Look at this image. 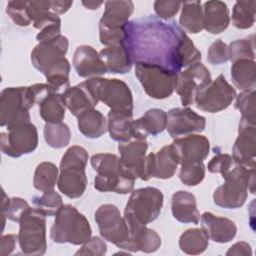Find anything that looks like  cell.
<instances>
[{"mask_svg":"<svg viewBox=\"0 0 256 256\" xmlns=\"http://www.w3.org/2000/svg\"><path fill=\"white\" fill-rule=\"evenodd\" d=\"M18 242L25 255H43L46 252V216L35 208H28L19 221Z\"/></svg>","mask_w":256,"mask_h":256,"instance_id":"8","label":"cell"},{"mask_svg":"<svg viewBox=\"0 0 256 256\" xmlns=\"http://www.w3.org/2000/svg\"><path fill=\"white\" fill-rule=\"evenodd\" d=\"M232 159L247 168H255L256 161V126L240 118L238 136L232 148Z\"/></svg>","mask_w":256,"mask_h":256,"instance_id":"19","label":"cell"},{"mask_svg":"<svg viewBox=\"0 0 256 256\" xmlns=\"http://www.w3.org/2000/svg\"><path fill=\"white\" fill-rule=\"evenodd\" d=\"M133 11L134 4L130 0L106 1L99 28H124Z\"/></svg>","mask_w":256,"mask_h":256,"instance_id":"28","label":"cell"},{"mask_svg":"<svg viewBox=\"0 0 256 256\" xmlns=\"http://www.w3.org/2000/svg\"><path fill=\"white\" fill-rule=\"evenodd\" d=\"M236 96L235 89L227 82L224 75L220 74L199 92L195 105L204 112L217 113L228 108Z\"/></svg>","mask_w":256,"mask_h":256,"instance_id":"15","label":"cell"},{"mask_svg":"<svg viewBox=\"0 0 256 256\" xmlns=\"http://www.w3.org/2000/svg\"><path fill=\"white\" fill-rule=\"evenodd\" d=\"M180 26L187 33L197 34L203 28V9L200 1H186L181 5Z\"/></svg>","mask_w":256,"mask_h":256,"instance_id":"32","label":"cell"},{"mask_svg":"<svg viewBox=\"0 0 256 256\" xmlns=\"http://www.w3.org/2000/svg\"><path fill=\"white\" fill-rule=\"evenodd\" d=\"M59 169L52 162H41L35 169L33 176V186L36 190L44 192L51 190L57 184Z\"/></svg>","mask_w":256,"mask_h":256,"instance_id":"36","label":"cell"},{"mask_svg":"<svg viewBox=\"0 0 256 256\" xmlns=\"http://www.w3.org/2000/svg\"><path fill=\"white\" fill-rule=\"evenodd\" d=\"M6 13L18 26L27 27L32 23L28 14V1H9L6 6Z\"/></svg>","mask_w":256,"mask_h":256,"instance_id":"44","label":"cell"},{"mask_svg":"<svg viewBox=\"0 0 256 256\" xmlns=\"http://www.w3.org/2000/svg\"><path fill=\"white\" fill-rule=\"evenodd\" d=\"M171 211L173 217L181 223H199L200 213L197 209L196 198L188 191L178 190L172 195Z\"/></svg>","mask_w":256,"mask_h":256,"instance_id":"27","label":"cell"},{"mask_svg":"<svg viewBox=\"0 0 256 256\" xmlns=\"http://www.w3.org/2000/svg\"><path fill=\"white\" fill-rule=\"evenodd\" d=\"M233 159L229 154L217 153L208 163L207 168L211 173H220L222 176L227 173L233 164Z\"/></svg>","mask_w":256,"mask_h":256,"instance_id":"49","label":"cell"},{"mask_svg":"<svg viewBox=\"0 0 256 256\" xmlns=\"http://www.w3.org/2000/svg\"><path fill=\"white\" fill-rule=\"evenodd\" d=\"M95 221L102 238L123 249L129 236V228L118 207L113 204L100 205L95 211Z\"/></svg>","mask_w":256,"mask_h":256,"instance_id":"12","label":"cell"},{"mask_svg":"<svg viewBox=\"0 0 256 256\" xmlns=\"http://www.w3.org/2000/svg\"><path fill=\"white\" fill-rule=\"evenodd\" d=\"M99 101L110 111L133 115V96L129 86L122 80L94 77L87 79Z\"/></svg>","mask_w":256,"mask_h":256,"instance_id":"10","label":"cell"},{"mask_svg":"<svg viewBox=\"0 0 256 256\" xmlns=\"http://www.w3.org/2000/svg\"><path fill=\"white\" fill-rule=\"evenodd\" d=\"M107 117V131L112 140L123 143L136 139L133 126V115L109 111Z\"/></svg>","mask_w":256,"mask_h":256,"instance_id":"30","label":"cell"},{"mask_svg":"<svg viewBox=\"0 0 256 256\" xmlns=\"http://www.w3.org/2000/svg\"><path fill=\"white\" fill-rule=\"evenodd\" d=\"M256 1H236L232 10V23L238 29L251 28L255 23Z\"/></svg>","mask_w":256,"mask_h":256,"instance_id":"37","label":"cell"},{"mask_svg":"<svg viewBox=\"0 0 256 256\" xmlns=\"http://www.w3.org/2000/svg\"><path fill=\"white\" fill-rule=\"evenodd\" d=\"M206 126L205 117L189 107L172 108L167 113V131L173 138L202 132Z\"/></svg>","mask_w":256,"mask_h":256,"instance_id":"16","label":"cell"},{"mask_svg":"<svg viewBox=\"0 0 256 256\" xmlns=\"http://www.w3.org/2000/svg\"><path fill=\"white\" fill-rule=\"evenodd\" d=\"M38 145V132L36 126L31 123H23L8 129V132L0 133L1 151L12 158L32 153Z\"/></svg>","mask_w":256,"mask_h":256,"instance_id":"13","label":"cell"},{"mask_svg":"<svg viewBox=\"0 0 256 256\" xmlns=\"http://www.w3.org/2000/svg\"><path fill=\"white\" fill-rule=\"evenodd\" d=\"M88 158L87 150L77 145L69 147L63 155L57 186L66 197L75 199L84 194L87 187L85 168Z\"/></svg>","mask_w":256,"mask_h":256,"instance_id":"4","label":"cell"},{"mask_svg":"<svg viewBox=\"0 0 256 256\" xmlns=\"http://www.w3.org/2000/svg\"><path fill=\"white\" fill-rule=\"evenodd\" d=\"M147 149L148 142L146 139H132L118 144L122 167L136 179L141 177Z\"/></svg>","mask_w":256,"mask_h":256,"instance_id":"21","label":"cell"},{"mask_svg":"<svg viewBox=\"0 0 256 256\" xmlns=\"http://www.w3.org/2000/svg\"><path fill=\"white\" fill-rule=\"evenodd\" d=\"M93 169L97 172L94 188L100 192L128 194L133 191L136 178L126 171L120 158L111 153H98L90 158Z\"/></svg>","mask_w":256,"mask_h":256,"instance_id":"2","label":"cell"},{"mask_svg":"<svg viewBox=\"0 0 256 256\" xmlns=\"http://www.w3.org/2000/svg\"><path fill=\"white\" fill-rule=\"evenodd\" d=\"M222 177L225 182L214 191V203L226 209L240 208L247 200L248 191L252 194L255 191V168L236 164Z\"/></svg>","mask_w":256,"mask_h":256,"instance_id":"3","label":"cell"},{"mask_svg":"<svg viewBox=\"0 0 256 256\" xmlns=\"http://www.w3.org/2000/svg\"><path fill=\"white\" fill-rule=\"evenodd\" d=\"M44 139L48 146L54 149H61L66 147L71 139V132L67 124L46 123L43 130Z\"/></svg>","mask_w":256,"mask_h":256,"instance_id":"38","label":"cell"},{"mask_svg":"<svg viewBox=\"0 0 256 256\" xmlns=\"http://www.w3.org/2000/svg\"><path fill=\"white\" fill-rule=\"evenodd\" d=\"M81 3L86 9H90V10L98 9L102 4H104L103 1H90V0L89 1H82Z\"/></svg>","mask_w":256,"mask_h":256,"instance_id":"53","label":"cell"},{"mask_svg":"<svg viewBox=\"0 0 256 256\" xmlns=\"http://www.w3.org/2000/svg\"><path fill=\"white\" fill-rule=\"evenodd\" d=\"M99 55L106 65L107 72L125 74L133 66V59L125 42L111 45L100 50Z\"/></svg>","mask_w":256,"mask_h":256,"instance_id":"26","label":"cell"},{"mask_svg":"<svg viewBox=\"0 0 256 256\" xmlns=\"http://www.w3.org/2000/svg\"><path fill=\"white\" fill-rule=\"evenodd\" d=\"M30 208L26 200L20 197H8L4 190H2V203H1V215H4L7 219L18 222L25 211Z\"/></svg>","mask_w":256,"mask_h":256,"instance_id":"40","label":"cell"},{"mask_svg":"<svg viewBox=\"0 0 256 256\" xmlns=\"http://www.w3.org/2000/svg\"><path fill=\"white\" fill-rule=\"evenodd\" d=\"M17 240H18V235L16 234L2 235L1 241H0V255L1 256L10 255L15 249Z\"/></svg>","mask_w":256,"mask_h":256,"instance_id":"50","label":"cell"},{"mask_svg":"<svg viewBox=\"0 0 256 256\" xmlns=\"http://www.w3.org/2000/svg\"><path fill=\"white\" fill-rule=\"evenodd\" d=\"M65 104L62 94L52 93L39 104V114L46 123H59L65 117Z\"/></svg>","mask_w":256,"mask_h":256,"instance_id":"35","label":"cell"},{"mask_svg":"<svg viewBox=\"0 0 256 256\" xmlns=\"http://www.w3.org/2000/svg\"><path fill=\"white\" fill-rule=\"evenodd\" d=\"M136 139H146L148 135L156 136L167 127V113L159 108L147 110L140 118L133 120Z\"/></svg>","mask_w":256,"mask_h":256,"instance_id":"29","label":"cell"},{"mask_svg":"<svg viewBox=\"0 0 256 256\" xmlns=\"http://www.w3.org/2000/svg\"><path fill=\"white\" fill-rule=\"evenodd\" d=\"M208 241L209 238L202 228H190L181 234L179 247L186 254L198 255L207 249Z\"/></svg>","mask_w":256,"mask_h":256,"instance_id":"34","label":"cell"},{"mask_svg":"<svg viewBox=\"0 0 256 256\" xmlns=\"http://www.w3.org/2000/svg\"><path fill=\"white\" fill-rule=\"evenodd\" d=\"M203 28L211 34L225 31L230 24V12L227 4L219 0L203 4Z\"/></svg>","mask_w":256,"mask_h":256,"instance_id":"25","label":"cell"},{"mask_svg":"<svg viewBox=\"0 0 256 256\" xmlns=\"http://www.w3.org/2000/svg\"><path fill=\"white\" fill-rule=\"evenodd\" d=\"M182 2L171 0H157L154 2V11L156 15L164 20L173 18L180 10Z\"/></svg>","mask_w":256,"mask_h":256,"instance_id":"47","label":"cell"},{"mask_svg":"<svg viewBox=\"0 0 256 256\" xmlns=\"http://www.w3.org/2000/svg\"><path fill=\"white\" fill-rule=\"evenodd\" d=\"M72 63L77 75L82 78L101 77L107 73L106 65L99 52L89 45H80L76 48Z\"/></svg>","mask_w":256,"mask_h":256,"instance_id":"20","label":"cell"},{"mask_svg":"<svg viewBox=\"0 0 256 256\" xmlns=\"http://www.w3.org/2000/svg\"><path fill=\"white\" fill-rule=\"evenodd\" d=\"M52 93L54 92L47 83H36L26 87V97L31 108L35 104L39 105L42 100Z\"/></svg>","mask_w":256,"mask_h":256,"instance_id":"46","label":"cell"},{"mask_svg":"<svg viewBox=\"0 0 256 256\" xmlns=\"http://www.w3.org/2000/svg\"><path fill=\"white\" fill-rule=\"evenodd\" d=\"M135 75L145 93L153 99H166L175 91L178 74L159 65L136 62Z\"/></svg>","mask_w":256,"mask_h":256,"instance_id":"9","label":"cell"},{"mask_svg":"<svg viewBox=\"0 0 256 256\" xmlns=\"http://www.w3.org/2000/svg\"><path fill=\"white\" fill-rule=\"evenodd\" d=\"M229 60L235 62L237 60L254 61V41L250 39H238L232 41L229 46Z\"/></svg>","mask_w":256,"mask_h":256,"instance_id":"42","label":"cell"},{"mask_svg":"<svg viewBox=\"0 0 256 256\" xmlns=\"http://www.w3.org/2000/svg\"><path fill=\"white\" fill-rule=\"evenodd\" d=\"M205 165L203 162L181 165L179 178L187 186H196L200 184L205 177Z\"/></svg>","mask_w":256,"mask_h":256,"instance_id":"43","label":"cell"},{"mask_svg":"<svg viewBox=\"0 0 256 256\" xmlns=\"http://www.w3.org/2000/svg\"><path fill=\"white\" fill-rule=\"evenodd\" d=\"M180 165L203 162L210 151V142L200 134H190L174 139L171 144Z\"/></svg>","mask_w":256,"mask_h":256,"instance_id":"18","label":"cell"},{"mask_svg":"<svg viewBox=\"0 0 256 256\" xmlns=\"http://www.w3.org/2000/svg\"><path fill=\"white\" fill-rule=\"evenodd\" d=\"M31 109L27 97L26 87H7L0 94V126L7 130L30 122Z\"/></svg>","mask_w":256,"mask_h":256,"instance_id":"11","label":"cell"},{"mask_svg":"<svg viewBox=\"0 0 256 256\" xmlns=\"http://www.w3.org/2000/svg\"><path fill=\"white\" fill-rule=\"evenodd\" d=\"M79 131L87 138H100L107 131V119L98 110L90 109L77 117Z\"/></svg>","mask_w":256,"mask_h":256,"instance_id":"31","label":"cell"},{"mask_svg":"<svg viewBox=\"0 0 256 256\" xmlns=\"http://www.w3.org/2000/svg\"><path fill=\"white\" fill-rule=\"evenodd\" d=\"M232 82L241 91L255 89V61L237 60L231 66Z\"/></svg>","mask_w":256,"mask_h":256,"instance_id":"33","label":"cell"},{"mask_svg":"<svg viewBox=\"0 0 256 256\" xmlns=\"http://www.w3.org/2000/svg\"><path fill=\"white\" fill-rule=\"evenodd\" d=\"M163 199V193L155 187L133 190L124 210L127 224L147 225L155 221L161 213Z\"/></svg>","mask_w":256,"mask_h":256,"instance_id":"7","label":"cell"},{"mask_svg":"<svg viewBox=\"0 0 256 256\" xmlns=\"http://www.w3.org/2000/svg\"><path fill=\"white\" fill-rule=\"evenodd\" d=\"M227 256L230 255H243V256H251L252 255V250H251V246L247 243V242H237L235 244H233L229 250L226 252Z\"/></svg>","mask_w":256,"mask_h":256,"instance_id":"51","label":"cell"},{"mask_svg":"<svg viewBox=\"0 0 256 256\" xmlns=\"http://www.w3.org/2000/svg\"><path fill=\"white\" fill-rule=\"evenodd\" d=\"M207 61L212 65H220L229 61L228 45L220 39L214 41L208 49Z\"/></svg>","mask_w":256,"mask_h":256,"instance_id":"45","label":"cell"},{"mask_svg":"<svg viewBox=\"0 0 256 256\" xmlns=\"http://www.w3.org/2000/svg\"><path fill=\"white\" fill-rule=\"evenodd\" d=\"M211 81V74L208 68L201 62L194 63L179 72L175 91L180 96L182 105L184 107L195 105L199 92Z\"/></svg>","mask_w":256,"mask_h":256,"instance_id":"14","label":"cell"},{"mask_svg":"<svg viewBox=\"0 0 256 256\" xmlns=\"http://www.w3.org/2000/svg\"><path fill=\"white\" fill-rule=\"evenodd\" d=\"M255 96V89L242 91L238 96H236L235 108L241 113V119L250 124H255L256 122Z\"/></svg>","mask_w":256,"mask_h":256,"instance_id":"41","label":"cell"},{"mask_svg":"<svg viewBox=\"0 0 256 256\" xmlns=\"http://www.w3.org/2000/svg\"><path fill=\"white\" fill-rule=\"evenodd\" d=\"M201 225L208 238L217 243L230 242L237 233V227L231 219L216 216L211 212L201 215Z\"/></svg>","mask_w":256,"mask_h":256,"instance_id":"24","label":"cell"},{"mask_svg":"<svg viewBox=\"0 0 256 256\" xmlns=\"http://www.w3.org/2000/svg\"><path fill=\"white\" fill-rule=\"evenodd\" d=\"M73 1H49L50 11L55 14H64L72 6Z\"/></svg>","mask_w":256,"mask_h":256,"instance_id":"52","label":"cell"},{"mask_svg":"<svg viewBox=\"0 0 256 256\" xmlns=\"http://www.w3.org/2000/svg\"><path fill=\"white\" fill-rule=\"evenodd\" d=\"M179 163L171 145L163 146L156 153H150L145 157L140 179L148 181L152 177L169 179L176 173Z\"/></svg>","mask_w":256,"mask_h":256,"instance_id":"17","label":"cell"},{"mask_svg":"<svg viewBox=\"0 0 256 256\" xmlns=\"http://www.w3.org/2000/svg\"><path fill=\"white\" fill-rule=\"evenodd\" d=\"M67 50L68 39L61 35L55 40L38 43L31 52V62L46 80L57 77L69 78L71 66L65 57Z\"/></svg>","mask_w":256,"mask_h":256,"instance_id":"5","label":"cell"},{"mask_svg":"<svg viewBox=\"0 0 256 256\" xmlns=\"http://www.w3.org/2000/svg\"><path fill=\"white\" fill-rule=\"evenodd\" d=\"M128 228L129 236L123 250L153 253L160 248L161 238L155 230L148 228L146 225H128Z\"/></svg>","mask_w":256,"mask_h":256,"instance_id":"23","label":"cell"},{"mask_svg":"<svg viewBox=\"0 0 256 256\" xmlns=\"http://www.w3.org/2000/svg\"><path fill=\"white\" fill-rule=\"evenodd\" d=\"M34 208L41 212L46 217L55 216L58 210L63 205L61 195L54 189L44 191L41 196H35L32 199Z\"/></svg>","mask_w":256,"mask_h":256,"instance_id":"39","label":"cell"},{"mask_svg":"<svg viewBox=\"0 0 256 256\" xmlns=\"http://www.w3.org/2000/svg\"><path fill=\"white\" fill-rule=\"evenodd\" d=\"M91 227L87 218L70 204L62 205L55 215L50 238L55 243L83 245L91 239Z\"/></svg>","mask_w":256,"mask_h":256,"instance_id":"6","label":"cell"},{"mask_svg":"<svg viewBox=\"0 0 256 256\" xmlns=\"http://www.w3.org/2000/svg\"><path fill=\"white\" fill-rule=\"evenodd\" d=\"M185 32L175 22L143 18L128 22L125 44L133 62L159 65L175 73L181 72L179 48Z\"/></svg>","mask_w":256,"mask_h":256,"instance_id":"1","label":"cell"},{"mask_svg":"<svg viewBox=\"0 0 256 256\" xmlns=\"http://www.w3.org/2000/svg\"><path fill=\"white\" fill-rule=\"evenodd\" d=\"M107 252V245L105 241L98 237L94 236L91 239L84 243L82 247L75 253V255H93V256H103Z\"/></svg>","mask_w":256,"mask_h":256,"instance_id":"48","label":"cell"},{"mask_svg":"<svg viewBox=\"0 0 256 256\" xmlns=\"http://www.w3.org/2000/svg\"><path fill=\"white\" fill-rule=\"evenodd\" d=\"M62 97L65 107L76 117L87 110L94 109L99 102L87 80L76 86L69 87L62 94Z\"/></svg>","mask_w":256,"mask_h":256,"instance_id":"22","label":"cell"}]
</instances>
